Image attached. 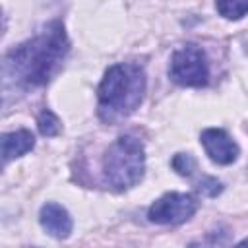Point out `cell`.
I'll list each match as a JSON object with an SVG mask.
<instances>
[{
  "label": "cell",
  "mask_w": 248,
  "mask_h": 248,
  "mask_svg": "<svg viewBox=\"0 0 248 248\" xmlns=\"http://www.w3.org/2000/svg\"><path fill=\"white\" fill-rule=\"evenodd\" d=\"M70 41L62 21L46 23L35 37L17 45L4 56V87L29 91L46 85L62 68Z\"/></svg>",
  "instance_id": "obj_1"
},
{
  "label": "cell",
  "mask_w": 248,
  "mask_h": 248,
  "mask_svg": "<svg viewBox=\"0 0 248 248\" xmlns=\"http://www.w3.org/2000/svg\"><path fill=\"white\" fill-rule=\"evenodd\" d=\"M145 72L136 62H120L105 72L97 89V114L107 124L128 118L141 105Z\"/></svg>",
  "instance_id": "obj_2"
},
{
  "label": "cell",
  "mask_w": 248,
  "mask_h": 248,
  "mask_svg": "<svg viewBox=\"0 0 248 248\" xmlns=\"http://www.w3.org/2000/svg\"><path fill=\"white\" fill-rule=\"evenodd\" d=\"M145 170V151L140 138L124 134L116 138L103 155V178L116 190L124 192L136 186Z\"/></svg>",
  "instance_id": "obj_3"
},
{
  "label": "cell",
  "mask_w": 248,
  "mask_h": 248,
  "mask_svg": "<svg viewBox=\"0 0 248 248\" xmlns=\"http://www.w3.org/2000/svg\"><path fill=\"white\" fill-rule=\"evenodd\" d=\"M169 76L182 87H202L209 79V62L198 45H184L170 56Z\"/></svg>",
  "instance_id": "obj_4"
},
{
  "label": "cell",
  "mask_w": 248,
  "mask_h": 248,
  "mask_svg": "<svg viewBox=\"0 0 248 248\" xmlns=\"http://www.w3.org/2000/svg\"><path fill=\"white\" fill-rule=\"evenodd\" d=\"M198 211V200L192 194L167 192L147 209V219L155 225H180Z\"/></svg>",
  "instance_id": "obj_5"
},
{
  "label": "cell",
  "mask_w": 248,
  "mask_h": 248,
  "mask_svg": "<svg viewBox=\"0 0 248 248\" xmlns=\"http://www.w3.org/2000/svg\"><path fill=\"white\" fill-rule=\"evenodd\" d=\"M202 145L209 159L217 165H231L240 153L236 141L223 128H205L202 132Z\"/></svg>",
  "instance_id": "obj_6"
},
{
  "label": "cell",
  "mask_w": 248,
  "mask_h": 248,
  "mask_svg": "<svg viewBox=\"0 0 248 248\" xmlns=\"http://www.w3.org/2000/svg\"><path fill=\"white\" fill-rule=\"evenodd\" d=\"M39 223L54 238H68L74 229V221H72L70 213L60 203H54V202H46L41 207Z\"/></svg>",
  "instance_id": "obj_7"
},
{
  "label": "cell",
  "mask_w": 248,
  "mask_h": 248,
  "mask_svg": "<svg viewBox=\"0 0 248 248\" xmlns=\"http://www.w3.org/2000/svg\"><path fill=\"white\" fill-rule=\"evenodd\" d=\"M35 147V136L29 130H16L2 136V161L4 165L12 159H17L25 153H29Z\"/></svg>",
  "instance_id": "obj_8"
},
{
  "label": "cell",
  "mask_w": 248,
  "mask_h": 248,
  "mask_svg": "<svg viewBox=\"0 0 248 248\" xmlns=\"http://www.w3.org/2000/svg\"><path fill=\"white\" fill-rule=\"evenodd\" d=\"M37 128H39V132L45 136V138H52V136H58L60 134V120H58V116L52 112V110H43L41 114H39V118H37Z\"/></svg>",
  "instance_id": "obj_9"
},
{
  "label": "cell",
  "mask_w": 248,
  "mask_h": 248,
  "mask_svg": "<svg viewBox=\"0 0 248 248\" xmlns=\"http://www.w3.org/2000/svg\"><path fill=\"white\" fill-rule=\"evenodd\" d=\"M215 10L225 17V19H240L248 14V2H217Z\"/></svg>",
  "instance_id": "obj_10"
},
{
  "label": "cell",
  "mask_w": 248,
  "mask_h": 248,
  "mask_svg": "<svg viewBox=\"0 0 248 248\" xmlns=\"http://www.w3.org/2000/svg\"><path fill=\"white\" fill-rule=\"evenodd\" d=\"M172 169L182 176H190L196 170V159L190 153H176L172 157Z\"/></svg>",
  "instance_id": "obj_11"
},
{
  "label": "cell",
  "mask_w": 248,
  "mask_h": 248,
  "mask_svg": "<svg viewBox=\"0 0 248 248\" xmlns=\"http://www.w3.org/2000/svg\"><path fill=\"white\" fill-rule=\"evenodd\" d=\"M198 190H200L203 196L215 198L217 194H221L223 184H221L217 178H213V176H203V178L200 180V184H198Z\"/></svg>",
  "instance_id": "obj_12"
},
{
  "label": "cell",
  "mask_w": 248,
  "mask_h": 248,
  "mask_svg": "<svg viewBox=\"0 0 248 248\" xmlns=\"http://www.w3.org/2000/svg\"><path fill=\"white\" fill-rule=\"evenodd\" d=\"M234 248H248V238H244L242 242H238V244H236Z\"/></svg>",
  "instance_id": "obj_13"
},
{
  "label": "cell",
  "mask_w": 248,
  "mask_h": 248,
  "mask_svg": "<svg viewBox=\"0 0 248 248\" xmlns=\"http://www.w3.org/2000/svg\"><path fill=\"white\" fill-rule=\"evenodd\" d=\"M188 248H205V246H202V244H198V242H194V244H190Z\"/></svg>",
  "instance_id": "obj_14"
}]
</instances>
